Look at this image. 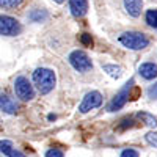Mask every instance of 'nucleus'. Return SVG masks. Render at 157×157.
I'll return each instance as SVG.
<instances>
[{
	"instance_id": "1",
	"label": "nucleus",
	"mask_w": 157,
	"mask_h": 157,
	"mask_svg": "<svg viewBox=\"0 0 157 157\" xmlns=\"http://www.w3.org/2000/svg\"><path fill=\"white\" fill-rule=\"evenodd\" d=\"M33 83L36 85L38 91L41 94H49L50 91L55 88L57 75L49 68H38L33 72Z\"/></svg>"
},
{
	"instance_id": "2",
	"label": "nucleus",
	"mask_w": 157,
	"mask_h": 157,
	"mask_svg": "<svg viewBox=\"0 0 157 157\" xmlns=\"http://www.w3.org/2000/svg\"><path fill=\"white\" fill-rule=\"evenodd\" d=\"M118 41L130 50H143L149 46L148 36L140 32H124L118 36Z\"/></svg>"
},
{
	"instance_id": "3",
	"label": "nucleus",
	"mask_w": 157,
	"mask_h": 157,
	"mask_svg": "<svg viewBox=\"0 0 157 157\" xmlns=\"http://www.w3.org/2000/svg\"><path fill=\"white\" fill-rule=\"evenodd\" d=\"M135 85V80L134 78H130V80L118 91V94L109 102V105H107V110L109 112H118V110H121L124 105H126V102L129 101V98L132 96V88Z\"/></svg>"
},
{
	"instance_id": "4",
	"label": "nucleus",
	"mask_w": 157,
	"mask_h": 157,
	"mask_svg": "<svg viewBox=\"0 0 157 157\" xmlns=\"http://www.w3.org/2000/svg\"><path fill=\"white\" fill-rule=\"evenodd\" d=\"M68 60H69V64L77 72L85 74V72L93 69V63H91L90 57L85 54L83 50H72L69 54V57H68Z\"/></svg>"
},
{
	"instance_id": "5",
	"label": "nucleus",
	"mask_w": 157,
	"mask_h": 157,
	"mask_svg": "<svg viewBox=\"0 0 157 157\" xmlns=\"http://www.w3.org/2000/svg\"><path fill=\"white\" fill-rule=\"evenodd\" d=\"M14 93L21 101H32L35 98V88L33 85L29 82L27 77L19 75L16 80H14Z\"/></svg>"
},
{
	"instance_id": "6",
	"label": "nucleus",
	"mask_w": 157,
	"mask_h": 157,
	"mask_svg": "<svg viewBox=\"0 0 157 157\" xmlns=\"http://www.w3.org/2000/svg\"><path fill=\"white\" fill-rule=\"evenodd\" d=\"M22 32L21 22L8 14H0V35L3 36H16Z\"/></svg>"
},
{
	"instance_id": "7",
	"label": "nucleus",
	"mask_w": 157,
	"mask_h": 157,
	"mask_svg": "<svg viewBox=\"0 0 157 157\" xmlns=\"http://www.w3.org/2000/svg\"><path fill=\"white\" fill-rule=\"evenodd\" d=\"M102 94L99 91H90V93L85 94V98L82 99L80 105H78V112L80 113H88L91 110H94L98 107L102 105Z\"/></svg>"
},
{
	"instance_id": "8",
	"label": "nucleus",
	"mask_w": 157,
	"mask_h": 157,
	"mask_svg": "<svg viewBox=\"0 0 157 157\" xmlns=\"http://www.w3.org/2000/svg\"><path fill=\"white\" fill-rule=\"evenodd\" d=\"M69 11L74 17H83L88 11V0H69Z\"/></svg>"
},
{
	"instance_id": "9",
	"label": "nucleus",
	"mask_w": 157,
	"mask_h": 157,
	"mask_svg": "<svg viewBox=\"0 0 157 157\" xmlns=\"http://www.w3.org/2000/svg\"><path fill=\"white\" fill-rule=\"evenodd\" d=\"M138 74L145 78V80H152L157 77V64L152 61H146L141 63L138 66Z\"/></svg>"
},
{
	"instance_id": "10",
	"label": "nucleus",
	"mask_w": 157,
	"mask_h": 157,
	"mask_svg": "<svg viewBox=\"0 0 157 157\" xmlns=\"http://www.w3.org/2000/svg\"><path fill=\"white\" fill-rule=\"evenodd\" d=\"M0 110L3 113H8V115H16L19 107L8 94H0Z\"/></svg>"
},
{
	"instance_id": "11",
	"label": "nucleus",
	"mask_w": 157,
	"mask_h": 157,
	"mask_svg": "<svg viewBox=\"0 0 157 157\" xmlns=\"http://www.w3.org/2000/svg\"><path fill=\"white\" fill-rule=\"evenodd\" d=\"M0 154H3L6 157H27L24 152L17 151L10 140H0Z\"/></svg>"
},
{
	"instance_id": "12",
	"label": "nucleus",
	"mask_w": 157,
	"mask_h": 157,
	"mask_svg": "<svg viewBox=\"0 0 157 157\" xmlns=\"http://www.w3.org/2000/svg\"><path fill=\"white\" fill-rule=\"evenodd\" d=\"M141 8H143L141 0H124V10L127 11L129 16L138 17L141 14Z\"/></svg>"
},
{
	"instance_id": "13",
	"label": "nucleus",
	"mask_w": 157,
	"mask_h": 157,
	"mask_svg": "<svg viewBox=\"0 0 157 157\" xmlns=\"http://www.w3.org/2000/svg\"><path fill=\"white\" fill-rule=\"evenodd\" d=\"M104 72H107L112 78H120L123 75V68L118 64H102Z\"/></svg>"
},
{
	"instance_id": "14",
	"label": "nucleus",
	"mask_w": 157,
	"mask_h": 157,
	"mask_svg": "<svg viewBox=\"0 0 157 157\" xmlns=\"http://www.w3.org/2000/svg\"><path fill=\"white\" fill-rule=\"evenodd\" d=\"M47 17H49V14H47V11H44V10L35 8V10H32L29 13V21H32V22H44Z\"/></svg>"
},
{
	"instance_id": "15",
	"label": "nucleus",
	"mask_w": 157,
	"mask_h": 157,
	"mask_svg": "<svg viewBox=\"0 0 157 157\" xmlns=\"http://www.w3.org/2000/svg\"><path fill=\"white\" fill-rule=\"evenodd\" d=\"M137 118H138V120H141L143 123H145L146 126H149V127H157L155 116L151 115V113H148V112H140V113H137Z\"/></svg>"
},
{
	"instance_id": "16",
	"label": "nucleus",
	"mask_w": 157,
	"mask_h": 157,
	"mask_svg": "<svg viewBox=\"0 0 157 157\" xmlns=\"http://www.w3.org/2000/svg\"><path fill=\"white\" fill-rule=\"evenodd\" d=\"M145 22L148 24V27L157 29V8H151L146 11L145 14Z\"/></svg>"
},
{
	"instance_id": "17",
	"label": "nucleus",
	"mask_w": 157,
	"mask_h": 157,
	"mask_svg": "<svg viewBox=\"0 0 157 157\" xmlns=\"http://www.w3.org/2000/svg\"><path fill=\"white\" fill-rule=\"evenodd\" d=\"M24 0H0V8L3 10H16L22 5Z\"/></svg>"
},
{
	"instance_id": "18",
	"label": "nucleus",
	"mask_w": 157,
	"mask_h": 157,
	"mask_svg": "<svg viewBox=\"0 0 157 157\" xmlns=\"http://www.w3.org/2000/svg\"><path fill=\"white\" fill-rule=\"evenodd\" d=\"M134 118H124V120L120 121V124L116 126V130H120V132H123V130L126 129H130V127H134Z\"/></svg>"
},
{
	"instance_id": "19",
	"label": "nucleus",
	"mask_w": 157,
	"mask_h": 157,
	"mask_svg": "<svg viewBox=\"0 0 157 157\" xmlns=\"http://www.w3.org/2000/svg\"><path fill=\"white\" fill-rule=\"evenodd\" d=\"M145 141L148 143L149 146L157 148V132H154V130H149V132L145 135Z\"/></svg>"
},
{
	"instance_id": "20",
	"label": "nucleus",
	"mask_w": 157,
	"mask_h": 157,
	"mask_svg": "<svg viewBox=\"0 0 157 157\" xmlns=\"http://www.w3.org/2000/svg\"><path fill=\"white\" fill-rule=\"evenodd\" d=\"M80 43L85 47H91V46H93V38H91L90 33H82L80 35Z\"/></svg>"
},
{
	"instance_id": "21",
	"label": "nucleus",
	"mask_w": 157,
	"mask_h": 157,
	"mask_svg": "<svg viewBox=\"0 0 157 157\" xmlns=\"http://www.w3.org/2000/svg\"><path fill=\"white\" fill-rule=\"evenodd\" d=\"M120 157H140V152L137 149H134V148H127V149L121 151Z\"/></svg>"
},
{
	"instance_id": "22",
	"label": "nucleus",
	"mask_w": 157,
	"mask_h": 157,
	"mask_svg": "<svg viewBox=\"0 0 157 157\" xmlns=\"http://www.w3.org/2000/svg\"><path fill=\"white\" fill-rule=\"evenodd\" d=\"M148 98L149 99H157V82H154L149 88H148Z\"/></svg>"
},
{
	"instance_id": "23",
	"label": "nucleus",
	"mask_w": 157,
	"mask_h": 157,
	"mask_svg": "<svg viewBox=\"0 0 157 157\" xmlns=\"http://www.w3.org/2000/svg\"><path fill=\"white\" fill-rule=\"evenodd\" d=\"M63 151L61 149H57V148H50L47 152H46V157H63Z\"/></svg>"
},
{
	"instance_id": "24",
	"label": "nucleus",
	"mask_w": 157,
	"mask_h": 157,
	"mask_svg": "<svg viewBox=\"0 0 157 157\" xmlns=\"http://www.w3.org/2000/svg\"><path fill=\"white\" fill-rule=\"evenodd\" d=\"M54 2H55V3H64L66 0H54Z\"/></svg>"
}]
</instances>
